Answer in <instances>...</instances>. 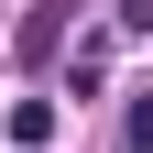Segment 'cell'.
Listing matches in <instances>:
<instances>
[{
  "label": "cell",
  "instance_id": "1",
  "mask_svg": "<svg viewBox=\"0 0 153 153\" xmlns=\"http://www.w3.org/2000/svg\"><path fill=\"white\" fill-rule=\"evenodd\" d=\"M55 44H66V0H33L22 33H11V55H22V66H55Z\"/></svg>",
  "mask_w": 153,
  "mask_h": 153
},
{
  "label": "cell",
  "instance_id": "2",
  "mask_svg": "<svg viewBox=\"0 0 153 153\" xmlns=\"http://www.w3.org/2000/svg\"><path fill=\"white\" fill-rule=\"evenodd\" d=\"M55 142V99H11V153H44Z\"/></svg>",
  "mask_w": 153,
  "mask_h": 153
},
{
  "label": "cell",
  "instance_id": "3",
  "mask_svg": "<svg viewBox=\"0 0 153 153\" xmlns=\"http://www.w3.org/2000/svg\"><path fill=\"white\" fill-rule=\"evenodd\" d=\"M99 76H109V33H88V44L66 55V88H99Z\"/></svg>",
  "mask_w": 153,
  "mask_h": 153
},
{
  "label": "cell",
  "instance_id": "4",
  "mask_svg": "<svg viewBox=\"0 0 153 153\" xmlns=\"http://www.w3.org/2000/svg\"><path fill=\"white\" fill-rule=\"evenodd\" d=\"M120 153H153V99H131V109H120Z\"/></svg>",
  "mask_w": 153,
  "mask_h": 153
},
{
  "label": "cell",
  "instance_id": "5",
  "mask_svg": "<svg viewBox=\"0 0 153 153\" xmlns=\"http://www.w3.org/2000/svg\"><path fill=\"white\" fill-rule=\"evenodd\" d=\"M120 33H153V0H120Z\"/></svg>",
  "mask_w": 153,
  "mask_h": 153
}]
</instances>
